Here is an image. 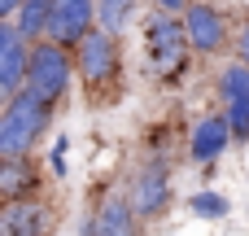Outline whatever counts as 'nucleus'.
Here are the masks:
<instances>
[{"instance_id":"0eeeda50","label":"nucleus","mask_w":249,"mask_h":236,"mask_svg":"<svg viewBox=\"0 0 249 236\" xmlns=\"http://www.w3.org/2000/svg\"><path fill=\"white\" fill-rule=\"evenodd\" d=\"M31 39L13 26V22H0V96H18L26 88V70H31Z\"/></svg>"},{"instance_id":"7ed1b4c3","label":"nucleus","mask_w":249,"mask_h":236,"mask_svg":"<svg viewBox=\"0 0 249 236\" xmlns=\"http://www.w3.org/2000/svg\"><path fill=\"white\" fill-rule=\"evenodd\" d=\"M74 70H79V83L88 88V96L101 101L105 88H114L118 74H123V48H118V35L105 31V26H96V31L74 48Z\"/></svg>"},{"instance_id":"f3484780","label":"nucleus","mask_w":249,"mask_h":236,"mask_svg":"<svg viewBox=\"0 0 249 236\" xmlns=\"http://www.w3.org/2000/svg\"><path fill=\"white\" fill-rule=\"evenodd\" d=\"M66 153H70V136H57V145H53V158H48V166H53V175H57V180H66V171H70Z\"/></svg>"},{"instance_id":"dca6fc26","label":"nucleus","mask_w":249,"mask_h":236,"mask_svg":"<svg viewBox=\"0 0 249 236\" xmlns=\"http://www.w3.org/2000/svg\"><path fill=\"white\" fill-rule=\"evenodd\" d=\"M188 210H193L197 219H228V215H232V201H228L223 193L201 188V193H193V197H188Z\"/></svg>"},{"instance_id":"f257e3e1","label":"nucleus","mask_w":249,"mask_h":236,"mask_svg":"<svg viewBox=\"0 0 249 236\" xmlns=\"http://www.w3.org/2000/svg\"><path fill=\"white\" fill-rule=\"evenodd\" d=\"M188 26H184V13H171V9H153L144 18V66L153 70V79L162 83H175L184 70H188Z\"/></svg>"},{"instance_id":"20e7f679","label":"nucleus","mask_w":249,"mask_h":236,"mask_svg":"<svg viewBox=\"0 0 249 236\" xmlns=\"http://www.w3.org/2000/svg\"><path fill=\"white\" fill-rule=\"evenodd\" d=\"M74 79H79V70H74V48H61V44H53V39H35V48H31V70H26V88H31L35 96H44L48 105H57V101L70 92Z\"/></svg>"},{"instance_id":"9b49d317","label":"nucleus","mask_w":249,"mask_h":236,"mask_svg":"<svg viewBox=\"0 0 249 236\" xmlns=\"http://www.w3.org/2000/svg\"><path fill=\"white\" fill-rule=\"evenodd\" d=\"M0 197L4 201L39 197V166H35V158H0Z\"/></svg>"},{"instance_id":"f8f14e48","label":"nucleus","mask_w":249,"mask_h":236,"mask_svg":"<svg viewBox=\"0 0 249 236\" xmlns=\"http://www.w3.org/2000/svg\"><path fill=\"white\" fill-rule=\"evenodd\" d=\"M96 236H140V215H136L131 197L114 193L96 206Z\"/></svg>"},{"instance_id":"a211bd4d","label":"nucleus","mask_w":249,"mask_h":236,"mask_svg":"<svg viewBox=\"0 0 249 236\" xmlns=\"http://www.w3.org/2000/svg\"><path fill=\"white\" fill-rule=\"evenodd\" d=\"M232 48H236V61H245V66H249V18H241V26H236V44H232Z\"/></svg>"},{"instance_id":"6e6552de","label":"nucleus","mask_w":249,"mask_h":236,"mask_svg":"<svg viewBox=\"0 0 249 236\" xmlns=\"http://www.w3.org/2000/svg\"><path fill=\"white\" fill-rule=\"evenodd\" d=\"M96 31V0H53L48 39L61 48H79Z\"/></svg>"},{"instance_id":"6ab92c4d","label":"nucleus","mask_w":249,"mask_h":236,"mask_svg":"<svg viewBox=\"0 0 249 236\" xmlns=\"http://www.w3.org/2000/svg\"><path fill=\"white\" fill-rule=\"evenodd\" d=\"M26 0H0V22H9V18H18V9H22Z\"/></svg>"},{"instance_id":"4468645a","label":"nucleus","mask_w":249,"mask_h":236,"mask_svg":"<svg viewBox=\"0 0 249 236\" xmlns=\"http://www.w3.org/2000/svg\"><path fill=\"white\" fill-rule=\"evenodd\" d=\"M136 13H140V0H96V26H105L114 35H123L136 22Z\"/></svg>"},{"instance_id":"39448f33","label":"nucleus","mask_w":249,"mask_h":236,"mask_svg":"<svg viewBox=\"0 0 249 236\" xmlns=\"http://www.w3.org/2000/svg\"><path fill=\"white\" fill-rule=\"evenodd\" d=\"M127 197H131V206H136L140 219H162V215L171 210V201H175V188H171V162H166L162 153H149V158L140 162V171H136Z\"/></svg>"},{"instance_id":"9d476101","label":"nucleus","mask_w":249,"mask_h":236,"mask_svg":"<svg viewBox=\"0 0 249 236\" xmlns=\"http://www.w3.org/2000/svg\"><path fill=\"white\" fill-rule=\"evenodd\" d=\"M48 232H53V210L39 197L0 206V236H48Z\"/></svg>"},{"instance_id":"1a4fd4ad","label":"nucleus","mask_w":249,"mask_h":236,"mask_svg":"<svg viewBox=\"0 0 249 236\" xmlns=\"http://www.w3.org/2000/svg\"><path fill=\"white\" fill-rule=\"evenodd\" d=\"M236 136H232V123H228V109L223 114H206V118H197V127H193V136H188V158L197 162V166H219V158L228 153V145H232Z\"/></svg>"},{"instance_id":"2eb2a0df","label":"nucleus","mask_w":249,"mask_h":236,"mask_svg":"<svg viewBox=\"0 0 249 236\" xmlns=\"http://www.w3.org/2000/svg\"><path fill=\"white\" fill-rule=\"evenodd\" d=\"M219 96H223V105L249 101V66H245V61L223 66V74H219Z\"/></svg>"},{"instance_id":"f03ea898","label":"nucleus","mask_w":249,"mask_h":236,"mask_svg":"<svg viewBox=\"0 0 249 236\" xmlns=\"http://www.w3.org/2000/svg\"><path fill=\"white\" fill-rule=\"evenodd\" d=\"M48 123H53V105L44 96H35L31 88L9 96L0 109V158H31Z\"/></svg>"},{"instance_id":"423d86ee","label":"nucleus","mask_w":249,"mask_h":236,"mask_svg":"<svg viewBox=\"0 0 249 236\" xmlns=\"http://www.w3.org/2000/svg\"><path fill=\"white\" fill-rule=\"evenodd\" d=\"M184 26H188V44H193V53L214 57V53L232 48L228 18H223V9L210 4V0H193V4L184 9Z\"/></svg>"},{"instance_id":"412c9836","label":"nucleus","mask_w":249,"mask_h":236,"mask_svg":"<svg viewBox=\"0 0 249 236\" xmlns=\"http://www.w3.org/2000/svg\"><path fill=\"white\" fill-rule=\"evenodd\" d=\"M79 236H96V210H92V215L79 223Z\"/></svg>"},{"instance_id":"aec40b11","label":"nucleus","mask_w":249,"mask_h":236,"mask_svg":"<svg viewBox=\"0 0 249 236\" xmlns=\"http://www.w3.org/2000/svg\"><path fill=\"white\" fill-rule=\"evenodd\" d=\"M153 4H158V9H171V13H184L193 0H153Z\"/></svg>"},{"instance_id":"ddd939ff","label":"nucleus","mask_w":249,"mask_h":236,"mask_svg":"<svg viewBox=\"0 0 249 236\" xmlns=\"http://www.w3.org/2000/svg\"><path fill=\"white\" fill-rule=\"evenodd\" d=\"M31 44L35 39H48V22H53V0H26L22 9H18V18H9Z\"/></svg>"}]
</instances>
